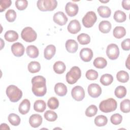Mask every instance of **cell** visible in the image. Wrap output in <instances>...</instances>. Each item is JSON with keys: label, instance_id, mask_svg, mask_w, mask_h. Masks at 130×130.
Returning a JSON list of instances; mask_svg holds the SVG:
<instances>
[{"label": "cell", "instance_id": "obj_1", "mask_svg": "<svg viewBox=\"0 0 130 130\" xmlns=\"http://www.w3.org/2000/svg\"><path fill=\"white\" fill-rule=\"evenodd\" d=\"M31 90L37 96H43L47 92L46 79L42 76H36L31 79Z\"/></svg>", "mask_w": 130, "mask_h": 130}, {"label": "cell", "instance_id": "obj_2", "mask_svg": "<svg viewBox=\"0 0 130 130\" xmlns=\"http://www.w3.org/2000/svg\"><path fill=\"white\" fill-rule=\"evenodd\" d=\"M6 94L10 101L13 103L18 102L22 96V91L14 85H10L7 87Z\"/></svg>", "mask_w": 130, "mask_h": 130}, {"label": "cell", "instance_id": "obj_3", "mask_svg": "<svg viewBox=\"0 0 130 130\" xmlns=\"http://www.w3.org/2000/svg\"><path fill=\"white\" fill-rule=\"evenodd\" d=\"M117 102L113 98H109L102 101L99 105L100 110L104 113H109L115 111L117 108Z\"/></svg>", "mask_w": 130, "mask_h": 130}, {"label": "cell", "instance_id": "obj_4", "mask_svg": "<svg viewBox=\"0 0 130 130\" xmlns=\"http://www.w3.org/2000/svg\"><path fill=\"white\" fill-rule=\"evenodd\" d=\"M81 71L77 66L73 67L66 74V81L70 84H73L80 78Z\"/></svg>", "mask_w": 130, "mask_h": 130}, {"label": "cell", "instance_id": "obj_5", "mask_svg": "<svg viewBox=\"0 0 130 130\" xmlns=\"http://www.w3.org/2000/svg\"><path fill=\"white\" fill-rule=\"evenodd\" d=\"M57 6L56 0H39L37 7L41 11H51L54 10Z\"/></svg>", "mask_w": 130, "mask_h": 130}, {"label": "cell", "instance_id": "obj_6", "mask_svg": "<svg viewBox=\"0 0 130 130\" xmlns=\"http://www.w3.org/2000/svg\"><path fill=\"white\" fill-rule=\"evenodd\" d=\"M21 37L25 42H32L37 39V34L31 27L28 26L22 29L21 32Z\"/></svg>", "mask_w": 130, "mask_h": 130}, {"label": "cell", "instance_id": "obj_7", "mask_svg": "<svg viewBox=\"0 0 130 130\" xmlns=\"http://www.w3.org/2000/svg\"><path fill=\"white\" fill-rule=\"evenodd\" d=\"M97 20L96 14L93 11H89L82 18V23L86 28L91 27Z\"/></svg>", "mask_w": 130, "mask_h": 130}, {"label": "cell", "instance_id": "obj_8", "mask_svg": "<svg viewBox=\"0 0 130 130\" xmlns=\"http://www.w3.org/2000/svg\"><path fill=\"white\" fill-rule=\"evenodd\" d=\"M106 54L109 59H116L119 55V49L118 46L113 43L108 45L106 49Z\"/></svg>", "mask_w": 130, "mask_h": 130}, {"label": "cell", "instance_id": "obj_9", "mask_svg": "<svg viewBox=\"0 0 130 130\" xmlns=\"http://www.w3.org/2000/svg\"><path fill=\"white\" fill-rule=\"evenodd\" d=\"M73 98L77 101L83 100L85 97V91L83 88L80 86H76L73 87L71 91Z\"/></svg>", "mask_w": 130, "mask_h": 130}, {"label": "cell", "instance_id": "obj_10", "mask_svg": "<svg viewBox=\"0 0 130 130\" xmlns=\"http://www.w3.org/2000/svg\"><path fill=\"white\" fill-rule=\"evenodd\" d=\"M88 92L89 95L93 98H96L102 93V89L100 86L96 83H91L88 86Z\"/></svg>", "mask_w": 130, "mask_h": 130}, {"label": "cell", "instance_id": "obj_11", "mask_svg": "<svg viewBox=\"0 0 130 130\" xmlns=\"http://www.w3.org/2000/svg\"><path fill=\"white\" fill-rule=\"evenodd\" d=\"M53 21L57 24L62 26L67 23L68 21V18L63 12L58 11L54 14Z\"/></svg>", "mask_w": 130, "mask_h": 130}, {"label": "cell", "instance_id": "obj_12", "mask_svg": "<svg viewBox=\"0 0 130 130\" xmlns=\"http://www.w3.org/2000/svg\"><path fill=\"white\" fill-rule=\"evenodd\" d=\"M65 10L68 16L70 17H74L77 14L79 10V7L77 4L75 3L68 2L66 5Z\"/></svg>", "mask_w": 130, "mask_h": 130}, {"label": "cell", "instance_id": "obj_13", "mask_svg": "<svg viewBox=\"0 0 130 130\" xmlns=\"http://www.w3.org/2000/svg\"><path fill=\"white\" fill-rule=\"evenodd\" d=\"M11 51L15 56L20 57L23 55L25 49L24 47L21 43L16 42L11 46Z\"/></svg>", "mask_w": 130, "mask_h": 130}, {"label": "cell", "instance_id": "obj_14", "mask_svg": "<svg viewBox=\"0 0 130 130\" xmlns=\"http://www.w3.org/2000/svg\"><path fill=\"white\" fill-rule=\"evenodd\" d=\"M80 57L84 62L90 61L93 57L92 50L88 48H83L80 51Z\"/></svg>", "mask_w": 130, "mask_h": 130}, {"label": "cell", "instance_id": "obj_15", "mask_svg": "<svg viewBox=\"0 0 130 130\" xmlns=\"http://www.w3.org/2000/svg\"><path fill=\"white\" fill-rule=\"evenodd\" d=\"M81 25L79 21L76 19L70 21L68 25L67 29L69 32L72 34H76L81 30Z\"/></svg>", "mask_w": 130, "mask_h": 130}, {"label": "cell", "instance_id": "obj_16", "mask_svg": "<svg viewBox=\"0 0 130 130\" xmlns=\"http://www.w3.org/2000/svg\"><path fill=\"white\" fill-rule=\"evenodd\" d=\"M42 117L38 114L31 115L29 118V123L32 127L36 128L41 125L42 123Z\"/></svg>", "mask_w": 130, "mask_h": 130}, {"label": "cell", "instance_id": "obj_17", "mask_svg": "<svg viewBox=\"0 0 130 130\" xmlns=\"http://www.w3.org/2000/svg\"><path fill=\"white\" fill-rule=\"evenodd\" d=\"M65 46L66 50L69 53H74L77 51L78 48V44L77 42L74 40L69 39L66 41Z\"/></svg>", "mask_w": 130, "mask_h": 130}, {"label": "cell", "instance_id": "obj_18", "mask_svg": "<svg viewBox=\"0 0 130 130\" xmlns=\"http://www.w3.org/2000/svg\"><path fill=\"white\" fill-rule=\"evenodd\" d=\"M56 47L53 45H49L46 46L44 51V56L47 60L51 59L55 55Z\"/></svg>", "mask_w": 130, "mask_h": 130}, {"label": "cell", "instance_id": "obj_19", "mask_svg": "<svg viewBox=\"0 0 130 130\" xmlns=\"http://www.w3.org/2000/svg\"><path fill=\"white\" fill-rule=\"evenodd\" d=\"M30 108V103L28 99H24L20 104L18 108L19 112L22 115L27 114Z\"/></svg>", "mask_w": 130, "mask_h": 130}, {"label": "cell", "instance_id": "obj_20", "mask_svg": "<svg viewBox=\"0 0 130 130\" xmlns=\"http://www.w3.org/2000/svg\"><path fill=\"white\" fill-rule=\"evenodd\" d=\"M54 91L57 95L60 96H63L67 93V87L63 83L59 82L55 85Z\"/></svg>", "mask_w": 130, "mask_h": 130}, {"label": "cell", "instance_id": "obj_21", "mask_svg": "<svg viewBox=\"0 0 130 130\" xmlns=\"http://www.w3.org/2000/svg\"><path fill=\"white\" fill-rule=\"evenodd\" d=\"M97 11L99 15L103 18H108L111 14V10L107 6H101L98 8Z\"/></svg>", "mask_w": 130, "mask_h": 130}, {"label": "cell", "instance_id": "obj_22", "mask_svg": "<svg viewBox=\"0 0 130 130\" xmlns=\"http://www.w3.org/2000/svg\"><path fill=\"white\" fill-rule=\"evenodd\" d=\"M112 27L111 23L107 20L102 21L99 25V29L103 34L108 33Z\"/></svg>", "mask_w": 130, "mask_h": 130}, {"label": "cell", "instance_id": "obj_23", "mask_svg": "<svg viewBox=\"0 0 130 130\" xmlns=\"http://www.w3.org/2000/svg\"><path fill=\"white\" fill-rule=\"evenodd\" d=\"M27 55L32 58H37L39 56V51L38 48L34 45H29L26 49Z\"/></svg>", "mask_w": 130, "mask_h": 130}, {"label": "cell", "instance_id": "obj_24", "mask_svg": "<svg viewBox=\"0 0 130 130\" xmlns=\"http://www.w3.org/2000/svg\"><path fill=\"white\" fill-rule=\"evenodd\" d=\"M18 37L19 36L18 33L16 31L12 30H9L7 31L4 35V38L5 40L10 42H14L17 40L18 39Z\"/></svg>", "mask_w": 130, "mask_h": 130}, {"label": "cell", "instance_id": "obj_25", "mask_svg": "<svg viewBox=\"0 0 130 130\" xmlns=\"http://www.w3.org/2000/svg\"><path fill=\"white\" fill-rule=\"evenodd\" d=\"M113 35L115 38L121 39L126 35V30L123 26H116L113 29Z\"/></svg>", "mask_w": 130, "mask_h": 130}, {"label": "cell", "instance_id": "obj_26", "mask_svg": "<svg viewBox=\"0 0 130 130\" xmlns=\"http://www.w3.org/2000/svg\"><path fill=\"white\" fill-rule=\"evenodd\" d=\"M66 67L64 63L61 61H57L55 62L53 65V70L58 74H61L63 73L66 71Z\"/></svg>", "mask_w": 130, "mask_h": 130}, {"label": "cell", "instance_id": "obj_27", "mask_svg": "<svg viewBox=\"0 0 130 130\" xmlns=\"http://www.w3.org/2000/svg\"><path fill=\"white\" fill-rule=\"evenodd\" d=\"M46 108V103L42 100H39L34 103V109L38 112H43Z\"/></svg>", "mask_w": 130, "mask_h": 130}, {"label": "cell", "instance_id": "obj_28", "mask_svg": "<svg viewBox=\"0 0 130 130\" xmlns=\"http://www.w3.org/2000/svg\"><path fill=\"white\" fill-rule=\"evenodd\" d=\"M93 64L96 68L103 69L106 67L107 61L105 58L102 57H98L94 59Z\"/></svg>", "mask_w": 130, "mask_h": 130}, {"label": "cell", "instance_id": "obj_29", "mask_svg": "<svg viewBox=\"0 0 130 130\" xmlns=\"http://www.w3.org/2000/svg\"><path fill=\"white\" fill-rule=\"evenodd\" d=\"M113 18L116 22L121 23L126 20V15L124 12L121 10H117L114 12Z\"/></svg>", "mask_w": 130, "mask_h": 130}, {"label": "cell", "instance_id": "obj_30", "mask_svg": "<svg viewBox=\"0 0 130 130\" xmlns=\"http://www.w3.org/2000/svg\"><path fill=\"white\" fill-rule=\"evenodd\" d=\"M116 78L119 82L125 83L129 80V75L125 71H120L116 74Z\"/></svg>", "mask_w": 130, "mask_h": 130}, {"label": "cell", "instance_id": "obj_31", "mask_svg": "<svg viewBox=\"0 0 130 130\" xmlns=\"http://www.w3.org/2000/svg\"><path fill=\"white\" fill-rule=\"evenodd\" d=\"M113 81V76L109 74L103 75L100 78L101 83L104 86H108L111 84Z\"/></svg>", "mask_w": 130, "mask_h": 130}, {"label": "cell", "instance_id": "obj_32", "mask_svg": "<svg viewBox=\"0 0 130 130\" xmlns=\"http://www.w3.org/2000/svg\"><path fill=\"white\" fill-rule=\"evenodd\" d=\"M28 71L31 73H36L40 71L41 65L38 61H31L28 63L27 66Z\"/></svg>", "mask_w": 130, "mask_h": 130}, {"label": "cell", "instance_id": "obj_33", "mask_svg": "<svg viewBox=\"0 0 130 130\" xmlns=\"http://www.w3.org/2000/svg\"><path fill=\"white\" fill-rule=\"evenodd\" d=\"M94 122L95 124L98 126H104L107 124L108 119L106 116L103 115H100L95 118Z\"/></svg>", "mask_w": 130, "mask_h": 130}, {"label": "cell", "instance_id": "obj_34", "mask_svg": "<svg viewBox=\"0 0 130 130\" xmlns=\"http://www.w3.org/2000/svg\"><path fill=\"white\" fill-rule=\"evenodd\" d=\"M8 119L9 122L13 126H17L19 125L21 121L20 117L15 113L10 114L8 116Z\"/></svg>", "mask_w": 130, "mask_h": 130}, {"label": "cell", "instance_id": "obj_35", "mask_svg": "<svg viewBox=\"0 0 130 130\" xmlns=\"http://www.w3.org/2000/svg\"><path fill=\"white\" fill-rule=\"evenodd\" d=\"M77 40L81 45H87L90 42V37L87 34L82 33L78 36Z\"/></svg>", "mask_w": 130, "mask_h": 130}, {"label": "cell", "instance_id": "obj_36", "mask_svg": "<svg viewBox=\"0 0 130 130\" xmlns=\"http://www.w3.org/2000/svg\"><path fill=\"white\" fill-rule=\"evenodd\" d=\"M114 94L117 98L122 99L126 94V89L123 86H118L115 88Z\"/></svg>", "mask_w": 130, "mask_h": 130}, {"label": "cell", "instance_id": "obj_37", "mask_svg": "<svg viewBox=\"0 0 130 130\" xmlns=\"http://www.w3.org/2000/svg\"><path fill=\"white\" fill-rule=\"evenodd\" d=\"M44 116L45 119L49 121H54L57 118V114L51 110H47L46 111L44 114Z\"/></svg>", "mask_w": 130, "mask_h": 130}, {"label": "cell", "instance_id": "obj_38", "mask_svg": "<svg viewBox=\"0 0 130 130\" xmlns=\"http://www.w3.org/2000/svg\"><path fill=\"white\" fill-rule=\"evenodd\" d=\"M120 108L121 112L127 113L130 111V101L128 99L123 100L120 105Z\"/></svg>", "mask_w": 130, "mask_h": 130}, {"label": "cell", "instance_id": "obj_39", "mask_svg": "<svg viewBox=\"0 0 130 130\" xmlns=\"http://www.w3.org/2000/svg\"><path fill=\"white\" fill-rule=\"evenodd\" d=\"M47 105L50 109L55 110L59 106L58 100L55 97H51L48 100Z\"/></svg>", "mask_w": 130, "mask_h": 130}, {"label": "cell", "instance_id": "obj_40", "mask_svg": "<svg viewBox=\"0 0 130 130\" xmlns=\"http://www.w3.org/2000/svg\"><path fill=\"white\" fill-rule=\"evenodd\" d=\"M98 112V108L94 105L89 106L85 110V115L86 116L91 117L96 115Z\"/></svg>", "mask_w": 130, "mask_h": 130}, {"label": "cell", "instance_id": "obj_41", "mask_svg": "<svg viewBox=\"0 0 130 130\" xmlns=\"http://www.w3.org/2000/svg\"><path fill=\"white\" fill-rule=\"evenodd\" d=\"M5 16L8 22H12L14 21L16 18V13L14 10L9 9L6 13Z\"/></svg>", "mask_w": 130, "mask_h": 130}, {"label": "cell", "instance_id": "obj_42", "mask_svg": "<svg viewBox=\"0 0 130 130\" xmlns=\"http://www.w3.org/2000/svg\"><path fill=\"white\" fill-rule=\"evenodd\" d=\"M122 116L119 113L113 114L110 117L111 123L114 125H118L122 122Z\"/></svg>", "mask_w": 130, "mask_h": 130}, {"label": "cell", "instance_id": "obj_43", "mask_svg": "<svg viewBox=\"0 0 130 130\" xmlns=\"http://www.w3.org/2000/svg\"><path fill=\"white\" fill-rule=\"evenodd\" d=\"M98 73L96 71L92 69L88 70L85 74V76L86 78L89 80H96L98 78Z\"/></svg>", "mask_w": 130, "mask_h": 130}, {"label": "cell", "instance_id": "obj_44", "mask_svg": "<svg viewBox=\"0 0 130 130\" xmlns=\"http://www.w3.org/2000/svg\"><path fill=\"white\" fill-rule=\"evenodd\" d=\"M28 5V2L26 0H17L15 2V6L19 10H25Z\"/></svg>", "mask_w": 130, "mask_h": 130}, {"label": "cell", "instance_id": "obj_45", "mask_svg": "<svg viewBox=\"0 0 130 130\" xmlns=\"http://www.w3.org/2000/svg\"><path fill=\"white\" fill-rule=\"evenodd\" d=\"M11 0H2L0 1V12H2L11 5Z\"/></svg>", "mask_w": 130, "mask_h": 130}, {"label": "cell", "instance_id": "obj_46", "mask_svg": "<svg viewBox=\"0 0 130 130\" xmlns=\"http://www.w3.org/2000/svg\"><path fill=\"white\" fill-rule=\"evenodd\" d=\"M121 48L123 50L128 51L130 49V39L129 38L124 40L121 43Z\"/></svg>", "mask_w": 130, "mask_h": 130}, {"label": "cell", "instance_id": "obj_47", "mask_svg": "<svg viewBox=\"0 0 130 130\" xmlns=\"http://www.w3.org/2000/svg\"><path fill=\"white\" fill-rule=\"evenodd\" d=\"M122 6L124 9L126 10H129L130 9V1L129 0L122 1Z\"/></svg>", "mask_w": 130, "mask_h": 130}, {"label": "cell", "instance_id": "obj_48", "mask_svg": "<svg viewBox=\"0 0 130 130\" xmlns=\"http://www.w3.org/2000/svg\"><path fill=\"white\" fill-rule=\"evenodd\" d=\"M1 129H10V127L6 123H2L1 124Z\"/></svg>", "mask_w": 130, "mask_h": 130}, {"label": "cell", "instance_id": "obj_49", "mask_svg": "<svg viewBox=\"0 0 130 130\" xmlns=\"http://www.w3.org/2000/svg\"><path fill=\"white\" fill-rule=\"evenodd\" d=\"M129 55L128 56V57L126 59V61L125 62V66L126 67H127V68L129 70Z\"/></svg>", "mask_w": 130, "mask_h": 130}, {"label": "cell", "instance_id": "obj_50", "mask_svg": "<svg viewBox=\"0 0 130 130\" xmlns=\"http://www.w3.org/2000/svg\"><path fill=\"white\" fill-rule=\"evenodd\" d=\"M100 2H102V3H108V2H109V1H100Z\"/></svg>", "mask_w": 130, "mask_h": 130}]
</instances>
